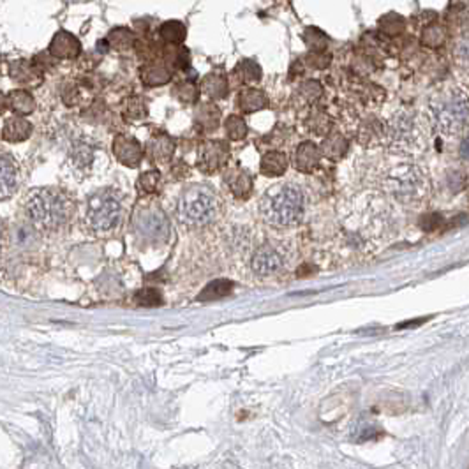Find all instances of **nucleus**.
<instances>
[{
  "label": "nucleus",
  "instance_id": "nucleus-7",
  "mask_svg": "<svg viewBox=\"0 0 469 469\" xmlns=\"http://www.w3.org/2000/svg\"><path fill=\"white\" fill-rule=\"evenodd\" d=\"M122 194L114 187H104L90 194L85 205V226L94 235H110L122 223Z\"/></svg>",
  "mask_w": 469,
  "mask_h": 469
},
{
  "label": "nucleus",
  "instance_id": "nucleus-34",
  "mask_svg": "<svg viewBox=\"0 0 469 469\" xmlns=\"http://www.w3.org/2000/svg\"><path fill=\"white\" fill-rule=\"evenodd\" d=\"M161 182H163V176H161L159 171H145V173L140 175V178L136 180V189L138 193L143 194V196H148V194H153L159 191Z\"/></svg>",
  "mask_w": 469,
  "mask_h": 469
},
{
  "label": "nucleus",
  "instance_id": "nucleus-19",
  "mask_svg": "<svg viewBox=\"0 0 469 469\" xmlns=\"http://www.w3.org/2000/svg\"><path fill=\"white\" fill-rule=\"evenodd\" d=\"M34 133V126L27 118L14 114L13 117L4 120L2 140L7 143H24Z\"/></svg>",
  "mask_w": 469,
  "mask_h": 469
},
{
  "label": "nucleus",
  "instance_id": "nucleus-12",
  "mask_svg": "<svg viewBox=\"0 0 469 469\" xmlns=\"http://www.w3.org/2000/svg\"><path fill=\"white\" fill-rule=\"evenodd\" d=\"M111 152L115 159L127 168H138L145 159V147L129 134H117L111 143Z\"/></svg>",
  "mask_w": 469,
  "mask_h": 469
},
{
  "label": "nucleus",
  "instance_id": "nucleus-40",
  "mask_svg": "<svg viewBox=\"0 0 469 469\" xmlns=\"http://www.w3.org/2000/svg\"><path fill=\"white\" fill-rule=\"evenodd\" d=\"M434 32L436 34H433V30L427 29V32L423 34V41H425V44H429V46H438V44H441L443 41H445V30H443V27H436Z\"/></svg>",
  "mask_w": 469,
  "mask_h": 469
},
{
  "label": "nucleus",
  "instance_id": "nucleus-23",
  "mask_svg": "<svg viewBox=\"0 0 469 469\" xmlns=\"http://www.w3.org/2000/svg\"><path fill=\"white\" fill-rule=\"evenodd\" d=\"M7 101H9V110L13 114L21 115V117H29L36 111V99H34L32 92L27 89H16L11 90L7 94Z\"/></svg>",
  "mask_w": 469,
  "mask_h": 469
},
{
  "label": "nucleus",
  "instance_id": "nucleus-32",
  "mask_svg": "<svg viewBox=\"0 0 469 469\" xmlns=\"http://www.w3.org/2000/svg\"><path fill=\"white\" fill-rule=\"evenodd\" d=\"M235 74L242 84H258L261 80V67L254 60H242L235 67Z\"/></svg>",
  "mask_w": 469,
  "mask_h": 469
},
{
  "label": "nucleus",
  "instance_id": "nucleus-16",
  "mask_svg": "<svg viewBox=\"0 0 469 469\" xmlns=\"http://www.w3.org/2000/svg\"><path fill=\"white\" fill-rule=\"evenodd\" d=\"M175 141L168 134H156L145 145V157L156 164H168L175 156Z\"/></svg>",
  "mask_w": 469,
  "mask_h": 469
},
{
  "label": "nucleus",
  "instance_id": "nucleus-13",
  "mask_svg": "<svg viewBox=\"0 0 469 469\" xmlns=\"http://www.w3.org/2000/svg\"><path fill=\"white\" fill-rule=\"evenodd\" d=\"M81 41L73 32L64 29L55 32L48 46V54L55 60H76L81 55Z\"/></svg>",
  "mask_w": 469,
  "mask_h": 469
},
{
  "label": "nucleus",
  "instance_id": "nucleus-15",
  "mask_svg": "<svg viewBox=\"0 0 469 469\" xmlns=\"http://www.w3.org/2000/svg\"><path fill=\"white\" fill-rule=\"evenodd\" d=\"M224 186L228 187L231 194L236 198V200H249L251 194H253L254 189V180L253 176L247 170L243 168L235 166L230 168V170L224 171Z\"/></svg>",
  "mask_w": 469,
  "mask_h": 469
},
{
  "label": "nucleus",
  "instance_id": "nucleus-31",
  "mask_svg": "<svg viewBox=\"0 0 469 469\" xmlns=\"http://www.w3.org/2000/svg\"><path fill=\"white\" fill-rule=\"evenodd\" d=\"M123 117L129 120H143L148 117V104L141 96H131L123 103Z\"/></svg>",
  "mask_w": 469,
  "mask_h": 469
},
{
  "label": "nucleus",
  "instance_id": "nucleus-36",
  "mask_svg": "<svg viewBox=\"0 0 469 469\" xmlns=\"http://www.w3.org/2000/svg\"><path fill=\"white\" fill-rule=\"evenodd\" d=\"M307 127H309L311 133L316 134V136H325V134L330 133L332 120H330V117H326L325 114H314L307 120Z\"/></svg>",
  "mask_w": 469,
  "mask_h": 469
},
{
  "label": "nucleus",
  "instance_id": "nucleus-25",
  "mask_svg": "<svg viewBox=\"0 0 469 469\" xmlns=\"http://www.w3.org/2000/svg\"><path fill=\"white\" fill-rule=\"evenodd\" d=\"M159 39L168 46H180L187 37V27L180 20H168L157 27Z\"/></svg>",
  "mask_w": 469,
  "mask_h": 469
},
{
  "label": "nucleus",
  "instance_id": "nucleus-37",
  "mask_svg": "<svg viewBox=\"0 0 469 469\" xmlns=\"http://www.w3.org/2000/svg\"><path fill=\"white\" fill-rule=\"evenodd\" d=\"M300 97L303 99V103H316L321 97L323 89L318 81H306L298 90Z\"/></svg>",
  "mask_w": 469,
  "mask_h": 469
},
{
  "label": "nucleus",
  "instance_id": "nucleus-27",
  "mask_svg": "<svg viewBox=\"0 0 469 469\" xmlns=\"http://www.w3.org/2000/svg\"><path fill=\"white\" fill-rule=\"evenodd\" d=\"M11 78L21 85H30L34 81L43 80L41 69L34 62H27V60H16L11 64Z\"/></svg>",
  "mask_w": 469,
  "mask_h": 469
},
{
  "label": "nucleus",
  "instance_id": "nucleus-24",
  "mask_svg": "<svg viewBox=\"0 0 469 469\" xmlns=\"http://www.w3.org/2000/svg\"><path fill=\"white\" fill-rule=\"evenodd\" d=\"M201 92L205 94L206 97L213 101L224 99L230 92V84H228V78L221 73H208L206 76H203L200 85Z\"/></svg>",
  "mask_w": 469,
  "mask_h": 469
},
{
  "label": "nucleus",
  "instance_id": "nucleus-18",
  "mask_svg": "<svg viewBox=\"0 0 469 469\" xmlns=\"http://www.w3.org/2000/svg\"><path fill=\"white\" fill-rule=\"evenodd\" d=\"M321 157V148L318 147L316 143H313V141H303V143H300L295 150V168L300 173H313V171L318 170V166H320Z\"/></svg>",
  "mask_w": 469,
  "mask_h": 469
},
{
  "label": "nucleus",
  "instance_id": "nucleus-5",
  "mask_svg": "<svg viewBox=\"0 0 469 469\" xmlns=\"http://www.w3.org/2000/svg\"><path fill=\"white\" fill-rule=\"evenodd\" d=\"M223 213V198L206 183H191L180 193L176 201V217L187 228L212 226Z\"/></svg>",
  "mask_w": 469,
  "mask_h": 469
},
{
  "label": "nucleus",
  "instance_id": "nucleus-1",
  "mask_svg": "<svg viewBox=\"0 0 469 469\" xmlns=\"http://www.w3.org/2000/svg\"><path fill=\"white\" fill-rule=\"evenodd\" d=\"M388 231V208L380 194L370 193L367 198H355L351 210L343 219V242L341 246L356 253H367L378 246V240L386 238Z\"/></svg>",
  "mask_w": 469,
  "mask_h": 469
},
{
  "label": "nucleus",
  "instance_id": "nucleus-22",
  "mask_svg": "<svg viewBox=\"0 0 469 469\" xmlns=\"http://www.w3.org/2000/svg\"><path fill=\"white\" fill-rule=\"evenodd\" d=\"M290 166V157L288 153L279 150H270L261 157L260 171L265 176H283Z\"/></svg>",
  "mask_w": 469,
  "mask_h": 469
},
{
  "label": "nucleus",
  "instance_id": "nucleus-21",
  "mask_svg": "<svg viewBox=\"0 0 469 469\" xmlns=\"http://www.w3.org/2000/svg\"><path fill=\"white\" fill-rule=\"evenodd\" d=\"M194 126L201 133H213L221 126V110L213 103H201L194 110Z\"/></svg>",
  "mask_w": 469,
  "mask_h": 469
},
{
  "label": "nucleus",
  "instance_id": "nucleus-41",
  "mask_svg": "<svg viewBox=\"0 0 469 469\" xmlns=\"http://www.w3.org/2000/svg\"><path fill=\"white\" fill-rule=\"evenodd\" d=\"M460 157L464 161H469V136L460 143Z\"/></svg>",
  "mask_w": 469,
  "mask_h": 469
},
{
  "label": "nucleus",
  "instance_id": "nucleus-38",
  "mask_svg": "<svg viewBox=\"0 0 469 469\" xmlns=\"http://www.w3.org/2000/svg\"><path fill=\"white\" fill-rule=\"evenodd\" d=\"M453 54H455L460 66L469 69V32H464L463 36L459 37L455 48H453Z\"/></svg>",
  "mask_w": 469,
  "mask_h": 469
},
{
  "label": "nucleus",
  "instance_id": "nucleus-17",
  "mask_svg": "<svg viewBox=\"0 0 469 469\" xmlns=\"http://www.w3.org/2000/svg\"><path fill=\"white\" fill-rule=\"evenodd\" d=\"M20 166L11 153L0 152V196H11L18 189Z\"/></svg>",
  "mask_w": 469,
  "mask_h": 469
},
{
  "label": "nucleus",
  "instance_id": "nucleus-4",
  "mask_svg": "<svg viewBox=\"0 0 469 469\" xmlns=\"http://www.w3.org/2000/svg\"><path fill=\"white\" fill-rule=\"evenodd\" d=\"M380 187L397 203L420 206L429 196V178L420 166L410 161H397L383 168Z\"/></svg>",
  "mask_w": 469,
  "mask_h": 469
},
{
  "label": "nucleus",
  "instance_id": "nucleus-30",
  "mask_svg": "<svg viewBox=\"0 0 469 469\" xmlns=\"http://www.w3.org/2000/svg\"><path fill=\"white\" fill-rule=\"evenodd\" d=\"M200 87L193 80H182L173 85L171 96L182 104H196L200 101Z\"/></svg>",
  "mask_w": 469,
  "mask_h": 469
},
{
  "label": "nucleus",
  "instance_id": "nucleus-20",
  "mask_svg": "<svg viewBox=\"0 0 469 469\" xmlns=\"http://www.w3.org/2000/svg\"><path fill=\"white\" fill-rule=\"evenodd\" d=\"M236 106L242 114H256V111L265 110L268 106V97L260 89H243L236 96Z\"/></svg>",
  "mask_w": 469,
  "mask_h": 469
},
{
  "label": "nucleus",
  "instance_id": "nucleus-11",
  "mask_svg": "<svg viewBox=\"0 0 469 469\" xmlns=\"http://www.w3.org/2000/svg\"><path fill=\"white\" fill-rule=\"evenodd\" d=\"M230 161V147L221 140L205 141L198 150V170L205 175L219 173Z\"/></svg>",
  "mask_w": 469,
  "mask_h": 469
},
{
  "label": "nucleus",
  "instance_id": "nucleus-43",
  "mask_svg": "<svg viewBox=\"0 0 469 469\" xmlns=\"http://www.w3.org/2000/svg\"><path fill=\"white\" fill-rule=\"evenodd\" d=\"M2 238H4V230H2V223H0V251H2Z\"/></svg>",
  "mask_w": 469,
  "mask_h": 469
},
{
  "label": "nucleus",
  "instance_id": "nucleus-3",
  "mask_svg": "<svg viewBox=\"0 0 469 469\" xmlns=\"http://www.w3.org/2000/svg\"><path fill=\"white\" fill-rule=\"evenodd\" d=\"M25 213L29 223L37 231H54L62 230L69 224L74 216V203L69 194L64 193L57 187H39L30 191L25 198Z\"/></svg>",
  "mask_w": 469,
  "mask_h": 469
},
{
  "label": "nucleus",
  "instance_id": "nucleus-26",
  "mask_svg": "<svg viewBox=\"0 0 469 469\" xmlns=\"http://www.w3.org/2000/svg\"><path fill=\"white\" fill-rule=\"evenodd\" d=\"M108 44L115 51H129L136 46V32L129 27H114L106 36Z\"/></svg>",
  "mask_w": 469,
  "mask_h": 469
},
{
  "label": "nucleus",
  "instance_id": "nucleus-28",
  "mask_svg": "<svg viewBox=\"0 0 469 469\" xmlns=\"http://www.w3.org/2000/svg\"><path fill=\"white\" fill-rule=\"evenodd\" d=\"M350 150V143H348L346 138L339 133H333L323 141L321 145V153L323 157H326L328 161H341Z\"/></svg>",
  "mask_w": 469,
  "mask_h": 469
},
{
  "label": "nucleus",
  "instance_id": "nucleus-33",
  "mask_svg": "<svg viewBox=\"0 0 469 469\" xmlns=\"http://www.w3.org/2000/svg\"><path fill=\"white\" fill-rule=\"evenodd\" d=\"M231 288H233V283H230V281H226V279L213 281V283H210L208 286L201 291V295L198 296V300H201V302H212V300L223 298V296H226L228 293H230Z\"/></svg>",
  "mask_w": 469,
  "mask_h": 469
},
{
  "label": "nucleus",
  "instance_id": "nucleus-10",
  "mask_svg": "<svg viewBox=\"0 0 469 469\" xmlns=\"http://www.w3.org/2000/svg\"><path fill=\"white\" fill-rule=\"evenodd\" d=\"M293 258V251L288 242L261 243L251 256V270L258 277H272L288 268Z\"/></svg>",
  "mask_w": 469,
  "mask_h": 469
},
{
  "label": "nucleus",
  "instance_id": "nucleus-9",
  "mask_svg": "<svg viewBox=\"0 0 469 469\" xmlns=\"http://www.w3.org/2000/svg\"><path fill=\"white\" fill-rule=\"evenodd\" d=\"M131 231L136 236L138 242L159 246L166 242L170 236V221L159 205H141L134 210L133 219H131Z\"/></svg>",
  "mask_w": 469,
  "mask_h": 469
},
{
  "label": "nucleus",
  "instance_id": "nucleus-2",
  "mask_svg": "<svg viewBox=\"0 0 469 469\" xmlns=\"http://www.w3.org/2000/svg\"><path fill=\"white\" fill-rule=\"evenodd\" d=\"M309 196L306 187L296 182H281L268 187L260 200V216L277 230L295 228L307 217Z\"/></svg>",
  "mask_w": 469,
  "mask_h": 469
},
{
  "label": "nucleus",
  "instance_id": "nucleus-39",
  "mask_svg": "<svg viewBox=\"0 0 469 469\" xmlns=\"http://www.w3.org/2000/svg\"><path fill=\"white\" fill-rule=\"evenodd\" d=\"M136 303L147 307L161 306V303H163V296H161L159 291L153 290V288H145L140 293H136Z\"/></svg>",
  "mask_w": 469,
  "mask_h": 469
},
{
  "label": "nucleus",
  "instance_id": "nucleus-8",
  "mask_svg": "<svg viewBox=\"0 0 469 469\" xmlns=\"http://www.w3.org/2000/svg\"><path fill=\"white\" fill-rule=\"evenodd\" d=\"M385 138L390 150L400 156H416L427 145L425 134L411 111L393 115L385 127Z\"/></svg>",
  "mask_w": 469,
  "mask_h": 469
},
{
  "label": "nucleus",
  "instance_id": "nucleus-29",
  "mask_svg": "<svg viewBox=\"0 0 469 469\" xmlns=\"http://www.w3.org/2000/svg\"><path fill=\"white\" fill-rule=\"evenodd\" d=\"M71 166L76 171H85L94 163V147L85 141H76L69 152Z\"/></svg>",
  "mask_w": 469,
  "mask_h": 469
},
{
  "label": "nucleus",
  "instance_id": "nucleus-14",
  "mask_svg": "<svg viewBox=\"0 0 469 469\" xmlns=\"http://www.w3.org/2000/svg\"><path fill=\"white\" fill-rule=\"evenodd\" d=\"M138 74H140V80L145 87L157 89L170 84L171 78H173V67L166 60L150 59L148 62H145L140 67Z\"/></svg>",
  "mask_w": 469,
  "mask_h": 469
},
{
  "label": "nucleus",
  "instance_id": "nucleus-35",
  "mask_svg": "<svg viewBox=\"0 0 469 469\" xmlns=\"http://www.w3.org/2000/svg\"><path fill=\"white\" fill-rule=\"evenodd\" d=\"M224 131H226V136L231 141H242L247 136V133H249L246 120L238 117V115H230V117L224 120Z\"/></svg>",
  "mask_w": 469,
  "mask_h": 469
},
{
  "label": "nucleus",
  "instance_id": "nucleus-6",
  "mask_svg": "<svg viewBox=\"0 0 469 469\" xmlns=\"http://www.w3.org/2000/svg\"><path fill=\"white\" fill-rule=\"evenodd\" d=\"M429 117L436 133L457 136L469 126V99L457 89L440 92L430 99Z\"/></svg>",
  "mask_w": 469,
  "mask_h": 469
},
{
  "label": "nucleus",
  "instance_id": "nucleus-42",
  "mask_svg": "<svg viewBox=\"0 0 469 469\" xmlns=\"http://www.w3.org/2000/svg\"><path fill=\"white\" fill-rule=\"evenodd\" d=\"M7 108H9V101H7V96L4 92H0V115L6 114Z\"/></svg>",
  "mask_w": 469,
  "mask_h": 469
}]
</instances>
